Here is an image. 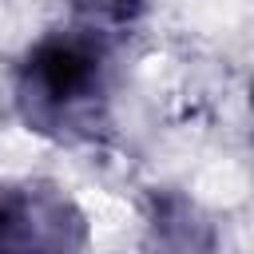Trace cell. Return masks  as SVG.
Masks as SVG:
<instances>
[{"instance_id": "2", "label": "cell", "mask_w": 254, "mask_h": 254, "mask_svg": "<svg viewBox=\"0 0 254 254\" xmlns=\"http://www.w3.org/2000/svg\"><path fill=\"white\" fill-rule=\"evenodd\" d=\"M91 242L79 202L48 179H0V250H83Z\"/></svg>"}, {"instance_id": "1", "label": "cell", "mask_w": 254, "mask_h": 254, "mask_svg": "<svg viewBox=\"0 0 254 254\" xmlns=\"http://www.w3.org/2000/svg\"><path fill=\"white\" fill-rule=\"evenodd\" d=\"M119 99L115 32L83 20L40 32L12 64L8 103L16 123L56 147H91L111 135Z\"/></svg>"}, {"instance_id": "3", "label": "cell", "mask_w": 254, "mask_h": 254, "mask_svg": "<svg viewBox=\"0 0 254 254\" xmlns=\"http://www.w3.org/2000/svg\"><path fill=\"white\" fill-rule=\"evenodd\" d=\"M64 4L71 8V20H83L103 32H127L151 12L155 0H64Z\"/></svg>"}]
</instances>
